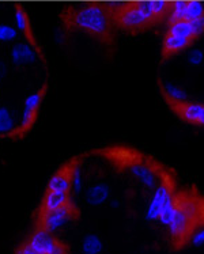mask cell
<instances>
[{
    "label": "cell",
    "instance_id": "1",
    "mask_svg": "<svg viewBox=\"0 0 204 254\" xmlns=\"http://www.w3.org/2000/svg\"><path fill=\"white\" fill-rule=\"evenodd\" d=\"M62 19L68 29L86 31L105 42L113 40L116 25L109 4L86 3L83 5H69L62 12Z\"/></svg>",
    "mask_w": 204,
    "mask_h": 254
},
{
    "label": "cell",
    "instance_id": "2",
    "mask_svg": "<svg viewBox=\"0 0 204 254\" xmlns=\"http://www.w3.org/2000/svg\"><path fill=\"white\" fill-rule=\"evenodd\" d=\"M170 5L172 3L163 0H148L109 4V7L116 26L130 33H137L168 18Z\"/></svg>",
    "mask_w": 204,
    "mask_h": 254
},
{
    "label": "cell",
    "instance_id": "3",
    "mask_svg": "<svg viewBox=\"0 0 204 254\" xmlns=\"http://www.w3.org/2000/svg\"><path fill=\"white\" fill-rule=\"evenodd\" d=\"M203 34L204 16H200L194 21L169 22L168 31L163 40L162 57L168 59L180 51L188 49Z\"/></svg>",
    "mask_w": 204,
    "mask_h": 254
},
{
    "label": "cell",
    "instance_id": "4",
    "mask_svg": "<svg viewBox=\"0 0 204 254\" xmlns=\"http://www.w3.org/2000/svg\"><path fill=\"white\" fill-rule=\"evenodd\" d=\"M196 216H198V209L194 202L183 200L181 197H174V212L166 226L170 235L176 241L191 237L189 234L194 228Z\"/></svg>",
    "mask_w": 204,
    "mask_h": 254
},
{
    "label": "cell",
    "instance_id": "5",
    "mask_svg": "<svg viewBox=\"0 0 204 254\" xmlns=\"http://www.w3.org/2000/svg\"><path fill=\"white\" fill-rule=\"evenodd\" d=\"M78 216V211L72 202H68L63 207L53 209V211H45L40 213L38 227L45 228L49 233H56L58 230L64 227L66 224Z\"/></svg>",
    "mask_w": 204,
    "mask_h": 254
},
{
    "label": "cell",
    "instance_id": "6",
    "mask_svg": "<svg viewBox=\"0 0 204 254\" xmlns=\"http://www.w3.org/2000/svg\"><path fill=\"white\" fill-rule=\"evenodd\" d=\"M48 84L45 83L42 86V88L37 90L36 93L27 95L25 98V104H23V113H22L21 119V127L19 129L15 130L14 136H22L26 133L27 130H30V128L34 124V121L37 120V116H38V110L41 108L42 101H44V97H45V93H47Z\"/></svg>",
    "mask_w": 204,
    "mask_h": 254
},
{
    "label": "cell",
    "instance_id": "7",
    "mask_svg": "<svg viewBox=\"0 0 204 254\" xmlns=\"http://www.w3.org/2000/svg\"><path fill=\"white\" fill-rule=\"evenodd\" d=\"M174 201V194H173L172 182L162 181L157 188L155 192L152 194V198L146 211L147 220H158L161 213L165 211V208L169 207Z\"/></svg>",
    "mask_w": 204,
    "mask_h": 254
},
{
    "label": "cell",
    "instance_id": "8",
    "mask_svg": "<svg viewBox=\"0 0 204 254\" xmlns=\"http://www.w3.org/2000/svg\"><path fill=\"white\" fill-rule=\"evenodd\" d=\"M204 16V3L200 0H180L170 5L169 22L172 21H194Z\"/></svg>",
    "mask_w": 204,
    "mask_h": 254
},
{
    "label": "cell",
    "instance_id": "9",
    "mask_svg": "<svg viewBox=\"0 0 204 254\" xmlns=\"http://www.w3.org/2000/svg\"><path fill=\"white\" fill-rule=\"evenodd\" d=\"M130 170L136 180H139L146 188L152 189V188H157L159 185V181H158L159 173L150 165L148 161L134 159L130 165Z\"/></svg>",
    "mask_w": 204,
    "mask_h": 254
},
{
    "label": "cell",
    "instance_id": "10",
    "mask_svg": "<svg viewBox=\"0 0 204 254\" xmlns=\"http://www.w3.org/2000/svg\"><path fill=\"white\" fill-rule=\"evenodd\" d=\"M60 241L55 238L52 233L47 231L45 228L38 227L34 233L30 235L29 242L30 248L33 250H36L37 253L40 254H51L53 250L56 249V246L59 245Z\"/></svg>",
    "mask_w": 204,
    "mask_h": 254
},
{
    "label": "cell",
    "instance_id": "11",
    "mask_svg": "<svg viewBox=\"0 0 204 254\" xmlns=\"http://www.w3.org/2000/svg\"><path fill=\"white\" fill-rule=\"evenodd\" d=\"M40 56H41V52L29 42H18L12 47L10 52V59L12 64L19 65V67L33 64Z\"/></svg>",
    "mask_w": 204,
    "mask_h": 254
},
{
    "label": "cell",
    "instance_id": "12",
    "mask_svg": "<svg viewBox=\"0 0 204 254\" xmlns=\"http://www.w3.org/2000/svg\"><path fill=\"white\" fill-rule=\"evenodd\" d=\"M73 161L67 165H64L60 170L51 177L48 182L47 190H55V192H69L71 190V176H72Z\"/></svg>",
    "mask_w": 204,
    "mask_h": 254
},
{
    "label": "cell",
    "instance_id": "13",
    "mask_svg": "<svg viewBox=\"0 0 204 254\" xmlns=\"http://www.w3.org/2000/svg\"><path fill=\"white\" fill-rule=\"evenodd\" d=\"M14 18H15V26L18 29V31L21 33L22 36L25 37L29 44H32L33 47H36L40 52L41 49L37 44L36 36H34V31L32 29V22H30V18L27 15V12L25 11V8L22 5H16L15 7V14H14Z\"/></svg>",
    "mask_w": 204,
    "mask_h": 254
},
{
    "label": "cell",
    "instance_id": "14",
    "mask_svg": "<svg viewBox=\"0 0 204 254\" xmlns=\"http://www.w3.org/2000/svg\"><path fill=\"white\" fill-rule=\"evenodd\" d=\"M68 202H71L69 192H55V190H47L45 196L42 198L41 212L45 211H53L58 208L63 207Z\"/></svg>",
    "mask_w": 204,
    "mask_h": 254
},
{
    "label": "cell",
    "instance_id": "15",
    "mask_svg": "<svg viewBox=\"0 0 204 254\" xmlns=\"http://www.w3.org/2000/svg\"><path fill=\"white\" fill-rule=\"evenodd\" d=\"M110 197V188L104 184V182H100L94 187H91L89 189V192L86 194V200L89 202L90 205H102L104 202H106Z\"/></svg>",
    "mask_w": 204,
    "mask_h": 254
},
{
    "label": "cell",
    "instance_id": "16",
    "mask_svg": "<svg viewBox=\"0 0 204 254\" xmlns=\"http://www.w3.org/2000/svg\"><path fill=\"white\" fill-rule=\"evenodd\" d=\"M16 130L14 116L7 108H0V136L14 135Z\"/></svg>",
    "mask_w": 204,
    "mask_h": 254
},
{
    "label": "cell",
    "instance_id": "17",
    "mask_svg": "<svg viewBox=\"0 0 204 254\" xmlns=\"http://www.w3.org/2000/svg\"><path fill=\"white\" fill-rule=\"evenodd\" d=\"M82 250L84 254H101L104 250V244L98 235L89 234L86 235L82 244Z\"/></svg>",
    "mask_w": 204,
    "mask_h": 254
},
{
    "label": "cell",
    "instance_id": "18",
    "mask_svg": "<svg viewBox=\"0 0 204 254\" xmlns=\"http://www.w3.org/2000/svg\"><path fill=\"white\" fill-rule=\"evenodd\" d=\"M82 187H83V181H82V170L79 167L78 161H73L72 166V176H71V189L73 190V193L78 194L80 190H82Z\"/></svg>",
    "mask_w": 204,
    "mask_h": 254
},
{
    "label": "cell",
    "instance_id": "19",
    "mask_svg": "<svg viewBox=\"0 0 204 254\" xmlns=\"http://www.w3.org/2000/svg\"><path fill=\"white\" fill-rule=\"evenodd\" d=\"M18 29L16 26H11L7 23H0V42H10L16 40L18 37Z\"/></svg>",
    "mask_w": 204,
    "mask_h": 254
},
{
    "label": "cell",
    "instance_id": "20",
    "mask_svg": "<svg viewBox=\"0 0 204 254\" xmlns=\"http://www.w3.org/2000/svg\"><path fill=\"white\" fill-rule=\"evenodd\" d=\"M191 244L195 246H203L204 245V228H200L191 235Z\"/></svg>",
    "mask_w": 204,
    "mask_h": 254
},
{
    "label": "cell",
    "instance_id": "21",
    "mask_svg": "<svg viewBox=\"0 0 204 254\" xmlns=\"http://www.w3.org/2000/svg\"><path fill=\"white\" fill-rule=\"evenodd\" d=\"M16 254H40V253H37L36 250H33L29 244H25V245H22L21 248L16 250Z\"/></svg>",
    "mask_w": 204,
    "mask_h": 254
},
{
    "label": "cell",
    "instance_id": "22",
    "mask_svg": "<svg viewBox=\"0 0 204 254\" xmlns=\"http://www.w3.org/2000/svg\"><path fill=\"white\" fill-rule=\"evenodd\" d=\"M51 254H68V250H67V246L62 242H59V245L56 246V249L53 250Z\"/></svg>",
    "mask_w": 204,
    "mask_h": 254
},
{
    "label": "cell",
    "instance_id": "23",
    "mask_svg": "<svg viewBox=\"0 0 204 254\" xmlns=\"http://www.w3.org/2000/svg\"><path fill=\"white\" fill-rule=\"evenodd\" d=\"M4 73H5V65H4V63L0 60V78H1Z\"/></svg>",
    "mask_w": 204,
    "mask_h": 254
}]
</instances>
